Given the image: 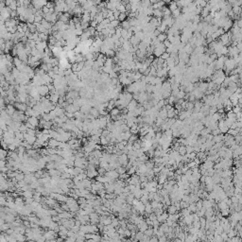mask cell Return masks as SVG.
<instances>
[{"label":"cell","mask_w":242,"mask_h":242,"mask_svg":"<svg viewBox=\"0 0 242 242\" xmlns=\"http://www.w3.org/2000/svg\"><path fill=\"white\" fill-rule=\"evenodd\" d=\"M36 88H37V91H38V93L41 97H46L49 94V90H48L47 85H41V86H38Z\"/></svg>","instance_id":"obj_1"},{"label":"cell","mask_w":242,"mask_h":242,"mask_svg":"<svg viewBox=\"0 0 242 242\" xmlns=\"http://www.w3.org/2000/svg\"><path fill=\"white\" fill-rule=\"evenodd\" d=\"M13 106L15 107V109H17L18 111L23 112V113H25L27 109V104H26V103H19V102H15Z\"/></svg>","instance_id":"obj_2"},{"label":"cell","mask_w":242,"mask_h":242,"mask_svg":"<svg viewBox=\"0 0 242 242\" xmlns=\"http://www.w3.org/2000/svg\"><path fill=\"white\" fill-rule=\"evenodd\" d=\"M157 117H160L163 120H165V119L167 118V111L165 110V106L159 110V112H158V116H157Z\"/></svg>","instance_id":"obj_3"},{"label":"cell","mask_w":242,"mask_h":242,"mask_svg":"<svg viewBox=\"0 0 242 242\" xmlns=\"http://www.w3.org/2000/svg\"><path fill=\"white\" fill-rule=\"evenodd\" d=\"M27 122H28V123H29L32 127H34V128H36L37 126H39V119L36 118V117H33V116L28 117Z\"/></svg>","instance_id":"obj_4"},{"label":"cell","mask_w":242,"mask_h":242,"mask_svg":"<svg viewBox=\"0 0 242 242\" xmlns=\"http://www.w3.org/2000/svg\"><path fill=\"white\" fill-rule=\"evenodd\" d=\"M59 98H60V96L57 94V92H55L52 95H49V98H48V99H49V101H50L51 103L57 104L58 101H59Z\"/></svg>","instance_id":"obj_5"},{"label":"cell","mask_w":242,"mask_h":242,"mask_svg":"<svg viewBox=\"0 0 242 242\" xmlns=\"http://www.w3.org/2000/svg\"><path fill=\"white\" fill-rule=\"evenodd\" d=\"M198 88L204 94L205 91H206L207 88H208V84H207L206 81H200V82L198 83Z\"/></svg>","instance_id":"obj_6"},{"label":"cell","mask_w":242,"mask_h":242,"mask_svg":"<svg viewBox=\"0 0 242 242\" xmlns=\"http://www.w3.org/2000/svg\"><path fill=\"white\" fill-rule=\"evenodd\" d=\"M5 110H6V113H7L10 116H12V115H13V113H15V107H14L13 105H11V104L7 105L6 108H5Z\"/></svg>","instance_id":"obj_7"},{"label":"cell","mask_w":242,"mask_h":242,"mask_svg":"<svg viewBox=\"0 0 242 242\" xmlns=\"http://www.w3.org/2000/svg\"><path fill=\"white\" fill-rule=\"evenodd\" d=\"M36 103H37V101L33 98H31V97H27V100H26V104H27V107H30V108H33L35 105H36Z\"/></svg>","instance_id":"obj_8"},{"label":"cell","mask_w":242,"mask_h":242,"mask_svg":"<svg viewBox=\"0 0 242 242\" xmlns=\"http://www.w3.org/2000/svg\"><path fill=\"white\" fill-rule=\"evenodd\" d=\"M137 104H138V102H137L136 100H134V99H133V100L128 104V106H127L128 112H133L135 108L137 107Z\"/></svg>","instance_id":"obj_9"},{"label":"cell","mask_w":242,"mask_h":242,"mask_svg":"<svg viewBox=\"0 0 242 242\" xmlns=\"http://www.w3.org/2000/svg\"><path fill=\"white\" fill-rule=\"evenodd\" d=\"M89 114H91L95 119H98L99 117V113H98V111L95 107L91 108V110L89 111Z\"/></svg>","instance_id":"obj_10"},{"label":"cell","mask_w":242,"mask_h":242,"mask_svg":"<svg viewBox=\"0 0 242 242\" xmlns=\"http://www.w3.org/2000/svg\"><path fill=\"white\" fill-rule=\"evenodd\" d=\"M166 49V48H165ZM165 49H162V48H159V47H157V48H155L154 49V51H153V55H154V57L155 58H160L161 57V55L164 52H165Z\"/></svg>","instance_id":"obj_11"},{"label":"cell","mask_w":242,"mask_h":242,"mask_svg":"<svg viewBox=\"0 0 242 242\" xmlns=\"http://www.w3.org/2000/svg\"><path fill=\"white\" fill-rule=\"evenodd\" d=\"M226 118L231 119L233 122H236V121H237V119H236V113H235L233 111L227 112V113H226Z\"/></svg>","instance_id":"obj_12"},{"label":"cell","mask_w":242,"mask_h":242,"mask_svg":"<svg viewBox=\"0 0 242 242\" xmlns=\"http://www.w3.org/2000/svg\"><path fill=\"white\" fill-rule=\"evenodd\" d=\"M40 24H41V25H42L43 27H45V28H46V30H49V29H51V27H52V26H53L52 24H50L49 22L46 21L45 19H43V20L41 21V23H40Z\"/></svg>","instance_id":"obj_13"},{"label":"cell","mask_w":242,"mask_h":242,"mask_svg":"<svg viewBox=\"0 0 242 242\" xmlns=\"http://www.w3.org/2000/svg\"><path fill=\"white\" fill-rule=\"evenodd\" d=\"M152 15L155 18H163V12L161 10L157 9V10H152Z\"/></svg>","instance_id":"obj_14"},{"label":"cell","mask_w":242,"mask_h":242,"mask_svg":"<svg viewBox=\"0 0 242 242\" xmlns=\"http://www.w3.org/2000/svg\"><path fill=\"white\" fill-rule=\"evenodd\" d=\"M129 41H130V43H131V45H132L133 46H138V44L141 42L138 38H136V37H135L134 35V36H132V37H131V39H130Z\"/></svg>","instance_id":"obj_15"},{"label":"cell","mask_w":242,"mask_h":242,"mask_svg":"<svg viewBox=\"0 0 242 242\" xmlns=\"http://www.w3.org/2000/svg\"><path fill=\"white\" fill-rule=\"evenodd\" d=\"M27 29H28V31L30 32V33H35V32H37V29H36V27H35V25L34 24H29V23H27Z\"/></svg>","instance_id":"obj_16"},{"label":"cell","mask_w":242,"mask_h":242,"mask_svg":"<svg viewBox=\"0 0 242 242\" xmlns=\"http://www.w3.org/2000/svg\"><path fill=\"white\" fill-rule=\"evenodd\" d=\"M81 21H82V22H86V23L91 22L90 13H83V14H82V16H81Z\"/></svg>","instance_id":"obj_17"},{"label":"cell","mask_w":242,"mask_h":242,"mask_svg":"<svg viewBox=\"0 0 242 242\" xmlns=\"http://www.w3.org/2000/svg\"><path fill=\"white\" fill-rule=\"evenodd\" d=\"M103 15H102V13L101 12H98L97 13V15H96V17H95V21H97L98 22V24H100L102 21H103Z\"/></svg>","instance_id":"obj_18"},{"label":"cell","mask_w":242,"mask_h":242,"mask_svg":"<svg viewBox=\"0 0 242 242\" xmlns=\"http://www.w3.org/2000/svg\"><path fill=\"white\" fill-rule=\"evenodd\" d=\"M74 118L75 119H80V120H82L83 121V119H84V114L81 113L80 111H78V112H76L75 113H74Z\"/></svg>","instance_id":"obj_19"},{"label":"cell","mask_w":242,"mask_h":242,"mask_svg":"<svg viewBox=\"0 0 242 242\" xmlns=\"http://www.w3.org/2000/svg\"><path fill=\"white\" fill-rule=\"evenodd\" d=\"M241 7H237V6H235V7H233L232 8V11H233V13L234 14H237V15H238V14H241Z\"/></svg>","instance_id":"obj_20"},{"label":"cell","mask_w":242,"mask_h":242,"mask_svg":"<svg viewBox=\"0 0 242 242\" xmlns=\"http://www.w3.org/2000/svg\"><path fill=\"white\" fill-rule=\"evenodd\" d=\"M157 40L159 41V43H163L164 41H165L166 40V38H167V36H166V34L165 33H160L157 37Z\"/></svg>","instance_id":"obj_21"},{"label":"cell","mask_w":242,"mask_h":242,"mask_svg":"<svg viewBox=\"0 0 242 242\" xmlns=\"http://www.w3.org/2000/svg\"><path fill=\"white\" fill-rule=\"evenodd\" d=\"M176 9H178V7H177V4H176V1H172V2H170L169 3V7H168V10L172 12V11H174Z\"/></svg>","instance_id":"obj_22"},{"label":"cell","mask_w":242,"mask_h":242,"mask_svg":"<svg viewBox=\"0 0 242 242\" xmlns=\"http://www.w3.org/2000/svg\"><path fill=\"white\" fill-rule=\"evenodd\" d=\"M22 62H22L18 57H14V58H13V64H14V67L17 68L18 66H20V65L22 64Z\"/></svg>","instance_id":"obj_23"},{"label":"cell","mask_w":242,"mask_h":242,"mask_svg":"<svg viewBox=\"0 0 242 242\" xmlns=\"http://www.w3.org/2000/svg\"><path fill=\"white\" fill-rule=\"evenodd\" d=\"M120 113H121V112L115 107L110 112V115H111V116H115V115H118V114H120Z\"/></svg>","instance_id":"obj_24"},{"label":"cell","mask_w":242,"mask_h":242,"mask_svg":"<svg viewBox=\"0 0 242 242\" xmlns=\"http://www.w3.org/2000/svg\"><path fill=\"white\" fill-rule=\"evenodd\" d=\"M120 27H121V28H123V29H126V30H128V29L131 27V26H130L129 22H128L127 20H125V21H123V22L120 24Z\"/></svg>","instance_id":"obj_25"},{"label":"cell","mask_w":242,"mask_h":242,"mask_svg":"<svg viewBox=\"0 0 242 242\" xmlns=\"http://www.w3.org/2000/svg\"><path fill=\"white\" fill-rule=\"evenodd\" d=\"M59 141H57L56 139H50L49 140V142H48V144H49V146L51 147V148H55V147H58L59 146Z\"/></svg>","instance_id":"obj_26"},{"label":"cell","mask_w":242,"mask_h":242,"mask_svg":"<svg viewBox=\"0 0 242 242\" xmlns=\"http://www.w3.org/2000/svg\"><path fill=\"white\" fill-rule=\"evenodd\" d=\"M116 10H118L120 13H123V12H126V9H125V6H123L121 3L116 6Z\"/></svg>","instance_id":"obj_27"},{"label":"cell","mask_w":242,"mask_h":242,"mask_svg":"<svg viewBox=\"0 0 242 242\" xmlns=\"http://www.w3.org/2000/svg\"><path fill=\"white\" fill-rule=\"evenodd\" d=\"M175 109L172 108L171 110L167 111V118H174L175 117Z\"/></svg>","instance_id":"obj_28"},{"label":"cell","mask_w":242,"mask_h":242,"mask_svg":"<svg viewBox=\"0 0 242 242\" xmlns=\"http://www.w3.org/2000/svg\"><path fill=\"white\" fill-rule=\"evenodd\" d=\"M15 138L16 139H18V140H22V139H24V134L23 133H21V132H15Z\"/></svg>","instance_id":"obj_29"},{"label":"cell","mask_w":242,"mask_h":242,"mask_svg":"<svg viewBox=\"0 0 242 242\" xmlns=\"http://www.w3.org/2000/svg\"><path fill=\"white\" fill-rule=\"evenodd\" d=\"M110 24H111V26L113 27H114V28H116V27H118L120 26V22L118 21V20H113V21H112V22H110Z\"/></svg>","instance_id":"obj_30"},{"label":"cell","mask_w":242,"mask_h":242,"mask_svg":"<svg viewBox=\"0 0 242 242\" xmlns=\"http://www.w3.org/2000/svg\"><path fill=\"white\" fill-rule=\"evenodd\" d=\"M149 68H150V71H149V76L156 77V68L153 67V66H149Z\"/></svg>","instance_id":"obj_31"},{"label":"cell","mask_w":242,"mask_h":242,"mask_svg":"<svg viewBox=\"0 0 242 242\" xmlns=\"http://www.w3.org/2000/svg\"><path fill=\"white\" fill-rule=\"evenodd\" d=\"M126 18H127V14H126V12L120 13V15H119V17H118V21H119V22H123V21H125V20H126Z\"/></svg>","instance_id":"obj_32"},{"label":"cell","mask_w":242,"mask_h":242,"mask_svg":"<svg viewBox=\"0 0 242 242\" xmlns=\"http://www.w3.org/2000/svg\"><path fill=\"white\" fill-rule=\"evenodd\" d=\"M220 53H221L222 56H227V54H228V47L222 46V47L220 48Z\"/></svg>","instance_id":"obj_33"},{"label":"cell","mask_w":242,"mask_h":242,"mask_svg":"<svg viewBox=\"0 0 242 242\" xmlns=\"http://www.w3.org/2000/svg\"><path fill=\"white\" fill-rule=\"evenodd\" d=\"M185 93L184 91H180V90H179V93L177 94L176 98H177L178 99H184V97H185Z\"/></svg>","instance_id":"obj_34"},{"label":"cell","mask_w":242,"mask_h":242,"mask_svg":"<svg viewBox=\"0 0 242 242\" xmlns=\"http://www.w3.org/2000/svg\"><path fill=\"white\" fill-rule=\"evenodd\" d=\"M117 78H118V74L115 73V72H113V71H112V72L109 74V79H110V80H112V79H117Z\"/></svg>","instance_id":"obj_35"},{"label":"cell","mask_w":242,"mask_h":242,"mask_svg":"<svg viewBox=\"0 0 242 242\" xmlns=\"http://www.w3.org/2000/svg\"><path fill=\"white\" fill-rule=\"evenodd\" d=\"M193 109H194V103H192V102H188L187 101V103H186V110L187 111H193ZM185 110V111H186Z\"/></svg>","instance_id":"obj_36"},{"label":"cell","mask_w":242,"mask_h":242,"mask_svg":"<svg viewBox=\"0 0 242 242\" xmlns=\"http://www.w3.org/2000/svg\"><path fill=\"white\" fill-rule=\"evenodd\" d=\"M163 44H164V46H165V48H168V47H170V46H172V44H171V43H170L167 39H166L165 41H164V42H163Z\"/></svg>","instance_id":"obj_37"},{"label":"cell","mask_w":242,"mask_h":242,"mask_svg":"<svg viewBox=\"0 0 242 242\" xmlns=\"http://www.w3.org/2000/svg\"><path fill=\"white\" fill-rule=\"evenodd\" d=\"M161 59H163L164 61H166L168 58H169V54L167 53V52H164V53L161 55V57H160Z\"/></svg>","instance_id":"obj_38"},{"label":"cell","mask_w":242,"mask_h":242,"mask_svg":"<svg viewBox=\"0 0 242 242\" xmlns=\"http://www.w3.org/2000/svg\"><path fill=\"white\" fill-rule=\"evenodd\" d=\"M174 102H175V97L170 96V97L168 98V104L173 105V104H174Z\"/></svg>","instance_id":"obj_39"},{"label":"cell","mask_w":242,"mask_h":242,"mask_svg":"<svg viewBox=\"0 0 242 242\" xmlns=\"http://www.w3.org/2000/svg\"><path fill=\"white\" fill-rule=\"evenodd\" d=\"M211 134L213 135V136L219 135V134H220V131H219V129H216V130H213V131L211 132Z\"/></svg>","instance_id":"obj_40"},{"label":"cell","mask_w":242,"mask_h":242,"mask_svg":"<svg viewBox=\"0 0 242 242\" xmlns=\"http://www.w3.org/2000/svg\"><path fill=\"white\" fill-rule=\"evenodd\" d=\"M89 24H90V27H94V28H96V27H98V22H97V21H95V20L91 21V22H90Z\"/></svg>","instance_id":"obj_41"},{"label":"cell","mask_w":242,"mask_h":242,"mask_svg":"<svg viewBox=\"0 0 242 242\" xmlns=\"http://www.w3.org/2000/svg\"><path fill=\"white\" fill-rule=\"evenodd\" d=\"M42 11H43L44 14H47V13L49 12V9H48L46 6H45V7L42 8Z\"/></svg>","instance_id":"obj_42"},{"label":"cell","mask_w":242,"mask_h":242,"mask_svg":"<svg viewBox=\"0 0 242 242\" xmlns=\"http://www.w3.org/2000/svg\"><path fill=\"white\" fill-rule=\"evenodd\" d=\"M119 15H120V12L118 11V10H114L113 11V17H114V19L115 20H118V17H119Z\"/></svg>","instance_id":"obj_43"},{"label":"cell","mask_w":242,"mask_h":242,"mask_svg":"<svg viewBox=\"0 0 242 242\" xmlns=\"http://www.w3.org/2000/svg\"><path fill=\"white\" fill-rule=\"evenodd\" d=\"M206 5H207V2L206 1H200V4H199V6L201 7V8H204V7H206Z\"/></svg>","instance_id":"obj_44"},{"label":"cell","mask_w":242,"mask_h":242,"mask_svg":"<svg viewBox=\"0 0 242 242\" xmlns=\"http://www.w3.org/2000/svg\"><path fill=\"white\" fill-rule=\"evenodd\" d=\"M17 15L18 14H17L16 10H11V12H10V18H16Z\"/></svg>","instance_id":"obj_45"},{"label":"cell","mask_w":242,"mask_h":242,"mask_svg":"<svg viewBox=\"0 0 242 242\" xmlns=\"http://www.w3.org/2000/svg\"><path fill=\"white\" fill-rule=\"evenodd\" d=\"M179 150H180V153H182V154H185V151H186V149H185V147H181V148L179 149Z\"/></svg>","instance_id":"obj_46"},{"label":"cell","mask_w":242,"mask_h":242,"mask_svg":"<svg viewBox=\"0 0 242 242\" xmlns=\"http://www.w3.org/2000/svg\"><path fill=\"white\" fill-rule=\"evenodd\" d=\"M24 196L27 197V198H30V197L32 196V194H31V192H29V191H26V192L24 193Z\"/></svg>","instance_id":"obj_47"},{"label":"cell","mask_w":242,"mask_h":242,"mask_svg":"<svg viewBox=\"0 0 242 242\" xmlns=\"http://www.w3.org/2000/svg\"><path fill=\"white\" fill-rule=\"evenodd\" d=\"M6 7V4H5V2H2V1H0V10H2L4 8Z\"/></svg>","instance_id":"obj_48"},{"label":"cell","mask_w":242,"mask_h":242,"mask_svg":"<svg viewBox=\"0 0 242 242\" xmlns=\"http://www.w3.org/2000/svg\"><path fill=\"white\" fill-rule=\"evenodd\" d=\"M165 110H166V111H169V110H171V109L173 108V105L167 104V105H165Z\"/></svg>","instance_id":"obj_49"},{"label":"cell","mask_w":242,"mask_h":242,"mask_svg":"<svg viewBox=\"0 0 242 242\" xmlns=\"http://www.w3.org/2000/svg\"><path fill=\"white\" fill-rule=\"evenodd\" d=\"M124 172H125V168H123V167H119V168H118V173L123 174Z\"/></svg>","instance_id":"obj_50"}]
</instances>
